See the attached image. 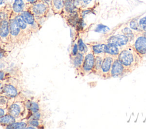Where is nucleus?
<instances>
[{"instance_id":"f257e3e1","label":"nucleus","mask_w":146,"mask_h":129,"mask_svg":"<svg viewBox=\"0 0 146 129\" xmlns=\"http://www.w3.org/2000/svg\"><path fill=\"white\" fill-rule=\"evenodd\" d=\"M117 58L128 73L135 70L142 63L143 59L135 51L131 45L121 49Z\"/></svg>"},{"instance_id":"f03ea898","label":"nucleus","mask_w":146,"mask_h":129,"mask_svg":"<svg viewBox=\"0 0 146 129\" xmlns=\"http://www.w3.org/2000/svg\"><path fill=\"white\" fill-rule=\"evenodd\" d=\"M94 60L95 55L90 48L87 52L84 55L83 63L79 72L80 76H85L92 74L94 66Z\"/></svg>"},{"instance_id":"7ed1b4c3","label":"nucleus","mask_w":146,"mask_h":129,"mask_svg":"<svg viewBox=\"0 0 146 129\" xmlns=\"http://www.w3.org/2000/svg\"><path fill=\"white\" fill-rule=\"evenodd\" d=\"M34 15L36 22L39 20L44 18L49 9V5L41 0L39 1L36 3L30 5L28 9Z\"/></svg>"},{"instance_id":"20e7f679","label":"nucleus","mask_w":146,"mask_h":129,"mask_svg":"<svg viewBox=\"0 0 146 129\" xmlns=\"http://www.w3.org/2000/svg\"><path fill=\"white\" fill-rule=\"evenodd\" d=\"M131 45L140 56L143 58L146 57V36L142 32L136 34Z\"/></svg>"},{"instance_id":"39448f33","label":"nucleus","mask_w":146,"mask_h":129,"mask_svg":"<svg viewBox=\"0 0 146 129\" xmlns=\"http://www.w3.org/2000/svg\"><path fill=\"white\" fill-rule=\"evenodd\" d=\"M115 58L111 55L104 53L98 76L103 79L110 78V70Z\"/></svg>"},{"instance_id":"423d86ee","label":"nucleus","mask_w":146,"mask_h":129,"mask_svg":"<svg viewBox=\"0 0 146 129\" xmlns=\"http://www.w3.org/2000/svg\"><path fill=\"white\" fill-rule=\"evenodd\" d=\"M105 42L112 43L121 49L131 45V43L127 37L123 34H117L110 36L105 41Z\"/></svg>"},{"instance_id":"0eeeda50","label":"nucleus","mask_w":146,"mask_h":129,"mask_svg":"<svg viewBox=\"0 0 146 129\" xmlns=\"http://www.w3.org/2000/svg\"><path fill=\"white\" fill-rule=\"evenodd\" d=\"M127 73H128L126 69L118 59L115 58L110 70V78H120Z\"/></svg>"},{"instance_id":"6e6552de","label":"nucleus","mask_w":146,"mask_h":129,"mask_svg":"<svg viewBox=\"0 0 146 129\" xmlns=\"http://www.w3.org/2000/svg\"><path fill=\"white\" fill-rule=\"evenodd\" d=\"M20 15L28 25L31 32L33 31H37L39 30V24L36 22L34 15L28 9L23 11Z\"/></svg>"},{"instance_id":"1a4fd4ad","label":"nucleus","mask_w":146,"mask_h":129,"mask_svg":"<svg viewBox=\"0 0 146 129\" xmlns=\"http://www.w3.org/2000/svg\"><path fill=\"white\" fill-rule=\"evenodd\" d=\"M9 23L10 35L11 38H17L22 32L23 33L16 21L15 15H14L13 13H11L10 18H9Z\"/></svg>"},{"instance_id":"9d476101","label":"nucleus","mask_w":146,"mask_h":129,"mask_svg":"<svg viewBox=\"0 0 146 129\" xmlns=\"http://www.w3.org/2000/svg\"><path fill=\"white\" fill-rule=\"evenodd\" d=\"M29 7L25 0H14L11 7L12 13L14 15L20 14L23 11L29 9Z\"/></svg>"},{"instance_id":"9b49d317","label":"nucleus","mask_w":146,"mask_h":129,"mask_svg":"<svg viewBox=\"0 0 146 129\" xmlns=\"http://www.w3.org/2000/svg\"><path fill=\"white\" fill-rule=\"evenodd\" d=\"M84 54L78 52V53L74 56L70 57L71 61L72 63V64L73 65V67L74 68L76 73L79 75V72L81 68V66L83 63V59H84Z\"/></svg>"},{"instance_id":"f8f14e48","label":"nucleus","mask_w":146,"mask_h":129,"mask_svg":"<svg viewBox=\"0 0 146 129\" xmlns=\"http://www.w3.org/2000/svg\"><path fill=\"white\" fill-rule=\"evenodd\" d=\"M121 49L118 47L117 45L110 43L105 42V46H104V53L111 55L115 58H116L120 53Z\"/></svg>"},{"instance_id":"ddd939ff","label":"nucleus","mask_w":146,"mask_h":129,"mask_svg":"<svg viewBox=\"0 0 146 129\" xmlns=\"http://www.w3.org/2000/svg\"><path fill=\"white\" fill-rule=\"evenodd\" d=\"M9 19H5L0 21V38L2 39L7 38L10 35Z\"/></svg>"},{"instance_id":"4468645a","label":"nucleus","mask_w":146,"mask_h":129,"mask_svg":"<svg viewBox=\"0 0 146 129\" xmlns=\"http://www.w3.org/2000/svg\"><path fill=\"white\" fill-rule=\"evenodd\" d=\"M92 52L95 55L103 54L104 53V46L105 42L104 43H98V42H91L87 44Z\"/></svg>"},{"instance_id":"2eb2a0df","label":"nucleus","mask_w":146,"mask_h":129,"mask_svg":"<svg viewBox=\"0 0 146 129\" xmlns=\"http://www.w3.org/2000/svg\"><path fill=\"white\" fill-rule=\"evenodd\" d=\"M78 10H80L74 5V0H64L63 11H64L67 15Z\"/></svg>"},{"instance_id":"dca6fc26","label":"nucleus","mask_w":146,"mask_h":129,"mask_svg":"<svg viewBox=\"0 0 146 129\" xmlns=\"http://www.w3.org/2000/svg\"><path fill=\"white\" fill-rule=\"evenodd\" d=\"M64 0H51V5L52 10L55 14H60L62 13L64 7Z\"/></svg>"},{"instance_id":"f3484780","label":"nucleus","mask_w":146,"mask_h":129,"mask_svg":"<svg viewBox=\"0 0 146 129\" xmlns=\"http://www.w3.org/2000/svg\"><path fill=\"white\" fill-rule=\"evenodd\" d=\"M104 53L103 54H100V55H95V60H94V70L92 74L98 76L99 70L100 69L103 59L104 57Z\"/></svg>"},{"instance_id":"a211bd4d","label":"nucleus","mask_w":146,"mask_h":129,"mask_svg":"<svg viewBox=\"0 0 146 129\" xmlns=\"http://www.w3.org/2000/svg\"><path fill=\"white\" fill-rule=\"evenodd\" d=\"M15 19H16V21H17L19 27H20L21 30H22V31L23 32L28 33L29 32H31V31L30 30L28 25L24 21V20L23 19V18H22V16H21L20 14L15 15Z\"/></svg>"},{"instance_id":"6ab92c4d","label":"nucleus","mask_w":146,"mask_h":129,"mask_svg":"<svg viewBox=\"0 0 146 129\" xmlns=\"http://www.w3.org/2000/svg\"><path fill=\"white\" fill-rule=\"evenodd\" d=\"M121 34H124L125 36H126L127 37V38L129 40V41L131 43H131H132V41L135 37L136 32H133V31L132 29H131L129 27H125L121 30Z\"/></svg>"},{"instance_id":"aec40b11","label":"nucleus","mask_w":146,"mask_h":129,"mask_svg":"<svg viewBox=\"0 0 146 129\" xmlns=\"http://www.w3.org/2000/svg\"><path fill=\"white\" fill-rule=\"evenodd\" d=\"M3 91L8 96L11 97H15L18 94L16 88L12 85H6L3 88Z\"/></svg>"},{"instance_id":"412c9836","label":"nucleus","mask_w":146,"mask_h":129,"mask_svg":"<svg viewBox=\"0 0 146 129\" xmlns=\"http://www.w3.org/2000/svg\"><path fill=\"white\" fill-rule=\"evenodd\" d=\"M9 111L14 117H18L21 112V107L19 104L13 103L10 106Z\"/></svg>"},{"instance_id":"4be33fe9","label":"nucleus","mask_w":146,"mask_h":129,"mask_svg":"<svg viewBox=\"0 0 146 129\" xmlns=\"http://www.w3.org/2000/svg\"><path fill=\"white\" fill-rule=\"evenodd\" d=\"M78 51L79 52H81L82 53H83L84 55L87 52V51L89 50L90 48L88 47V45L87 44H85L83 40L81 38H79L78 39Z\"/></svg>"},{"instance_id":"5701e85b","label":"nucleus","mask_w":146,"mask_h":129,"mask_svg":"<svg viewBox=\"0 0 146 129\" xmlns=\"http://www.w3.org/2000/svg\"><path fill=\"white\" fill-rule=\"evenodd\" d=\"M129 26L131 29H132L133 31H135V32L136 33L142 32V30L139 26V22L136 19L132 20L129 23Z\"/></svg>"},{"instance_id":"b1692460","label":"nucleus","mask_w":146,"mask_h":129,"mask_svg":"<svg viewBox=\"0 0 146 129\" xmlns=\"http://www.w3.org/2000/svg\"><path fill=\"white\" fill-rule=\"evenodd\" d=\"M26 123L23 122H13L10 124H9L7 128L11 129H20V128H26Z\"/></svg>"},{"instance_id":"393cba45","label":"nucleus","mask_w":146,"mask_h":129,"mask_svg":"<svg viewBox=\"0 0 146 129\" xmlns=\"http://www.w3.org/2000/svg\"><path fill=\"white\" fill-rule=\"evenodd\" d=\"M15 122V119L11 115H6L0 116V123L5 124H10Z\"/></svg>"},{"instance_id":"a878e982","label":"nucleus","mask_w":146,"mask_h":129,"mask_svg":"<svg viewBox=\"0 0 146 129\" xmlns=\"http://www.w3.org/2000/svg\"><path fill=\"white\" fill-rule=\"evenodd\" d=\"M110 31V28L102 24H99L95 28V31L99 33H107Z\"/></svg>"},{"instance_id":"bb28decb","label":"nucleus","mask_w":146,"mask_h":129,"mask_svg":"<svg viewBox=\"0 0 146 129\" xmlns=\"http://www.w3.org/2000/svg\"><path fill=\"white\" fill-rule=\"evenodd\" d=\"M27 107L33 113L37 112L39 110V106L38 103L35 102H28Z\"/></svg>"},{"instance_id":"cd10ccee","label":"nucleus","mask_w":146,"mask_h":129,"mask_svg":"<svg viewBox=\"0 0 146 129\" xmlns=\"http://www.w3.org/2000/svg\"><path fill=\"white\" fill-rule=\"evenodd\" d=\"M138 22L142 31L146 32V16L140 18Z\"/></svg>"},{"instance_id":"c85d7f7f","label":"nucleus","mask_w":146,"mask_h":129,"mask_svg":"<svg viewBox=\"0 0 146 129\" xmlns=\"http://www.w3.org/2000/svg\"><path fill=\"white\" fill-rule=\"evenodd\" d=\"M81 1V9H89V5L91 3L92 0H80Z\"/></svg>"},{"instance_id":"c756f323","label":"nucleus","mask_w":146,"mask_h":129,"mask_svg":"<svg viewBox=\"0 0 146 129\" xmlns=\"http://www.w3.org/2000/svg\"><path fill=\"white\" fill-rule=\"evenodd\" d=\"M78 44L77 43H75L72 48V50L70 53V57L74 56L76 55L78 53Z\"/></svg>"},{"instance_id":"7c9ffc66","label":"nucleus","mask_w":146,"mask_h":129,"mask_svg":"<svg viewBox=\"0 0 146 129\" xmlns=\"http://www.w3.org/2000/svg\"><path fill=\"white\" fill-rule=\"evenodd\" d=\"M29 124L31 126H33V127H34L35 128L39 125V122L38 121L37 119H33L32 120H30L29 122Z\"/></svg>"},{"instance_id":"2f4dec72","label":"nucleus","mask_w":146,"mask_h":129,"mask_svg":"<svg viewBox=\"0 0 146 129\" xmlns=\"http://www.w3.org/2000/svg\"><path fill=\"white\" fill-rule=\"evenodd\" d=\"M6 6L5 0H0V11L3 10Z\"/></svg>"},{"instance_id":"473e14b6","label":"nucleus","mask_w":146,"mask_h":129,"mask_svg":"<svg viewBox=\"0 0 146 129\" xmlns=\"http://www.w3.org/2000/svg\"><path fill=\"white\" fill-rule=\"evenodd\" d=\"M40 117V113H39L38 111L37 112H35V113H34L33 115L31 116V119H39Z\"/></svg>"},{"instance_id":"72a5a7b5","label":"nucleus","mask_w":146,"mask_h":129,"mask_svg":"<svg viewBox=\"0 0 146 129\" xmlns=\"http://www.w3.org/2000/svg\"><path fill=\"white\" fill-rule=\"evenodd\" d=\"M39 1H40V0H25V2L26 3V4L30 6V5H32L36 3Z\"/></svg>"},{"instance_id":"f704fd0d","label":"nucleus","mask_w":146,"mask_h":129,"mask_svg":"<svg viewBox=\"0 0 146 129\" xmlns=\"http://www.w3.org/2000/svg\"><path fill=\"white\" fill-rule=\"evenodd\" d=\"M5 76V73L3 71H0V81L3 80Z\"/></svg>"},{"instance_id":"c9c22d12","label":"nucleus","mask_w":146,"mask_h":129,"mask_svg":"<svg viewBox=\"0 0 146 129\" xmlns=\"http://www.w3.org/2000/svg\"><path fill=\"white\" fill-rule=\"evenodd\" d=\"M42 1L44 2V3H47V5H48L50 6V5H51V0H41Z\"/></svg>"},{"instance_id":"e433bc0d","label":"nucleus","mask_w":146,"mask_h":129,"mask_svg":"<svg viewBox=\"0 0 146 129\" xmlns=\"http://www.w3.org/2000/svg\"><path fill=\"white\" fill-rule=\"evenodd\" d=\"M5 114V111L2 108H0V116L4 115Z\"/></svg>"},{"instance_id":"4c0bfd02","label":"nucleus","mask_w":146,"mask_h":129,"mask_svg":"<svg viewBox=\"0 0 146 129\" xmlns=\"http://www.w3.org/2000/svg\"><path fill=\"white\" fill-rule=\"evenodd\" d=\"M4 56V53L2 51V49L0 48V59H2Z\"/></svg>"},{"instance_id":"58836bf2","label":"nucleus","mask_w":146,"mask_h":129,"mask_svg":"<svg viewBox=\"0 0 146 129\" xmlns=\"http://www.w3.org/2000/svg\"><path fill=\"white\" fill-rule=\"evenodd\" d=\"M26 128H35V127H32V126H30V127H27Z\"/></svg>"},{"instance_id":"ea45409f","label":"nucleus","mask_w":146,"mask_h":129,"mask_svg":"<svg viewBox=\"0 0 146 129\" xmlns=\"http://www.w3.org/2000/svg\"><path fill=\"white\" fill-rule=\"evenodd\" d=\"M142 33L144 35H145L146 36V32H144V31H142Z\"/></svg>"},{"instance_id":"a19ab883","label":"nucleus","mask_w":146,"mask_h":129,"mask_svg":"<svg viewBox=\"0 0 146 129\" xmlns=\"http://www.w3.org/2000/svg\"><path fill=\"white\" fill-rule=\"evenodd\" d=\"M1 90H2V84L0 83V91H1Z\"/></svg>"}]
</instances>
